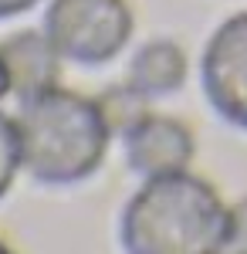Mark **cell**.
Here are the masks:
<instances>
[{
    "mask_svg": "<svg viewBox=\"0 0 247 254\" xmlns=\"http://www.w3.org/2000/svg\"><path fill=\"white\" fill-rule=\"evenodd\" d=\"M0 58L10 78V95L34 98L58 85V48L44 31H17L0 44Z\"/></svg>",
    "mask_w": 247,
    "mask_h": 254,
    "instance_id": "8992f818",
    "label": "cell"
},
{
    "mask_svg": "<svg viewBox=\"0 0 247 254\" xmlns=\"http://www.w3.org/2000/svg\"><path fill=\"white\" fill-rule=\"evenodd\" d=\"M38 0H0V20L3 17H17L24 10H31Z\"/></svg>",
    "mask_w": 247,
    "mask_h": 254,
    "instance_id": "9c48e42d",
    "label": "cell"
},
{
    "mask_svg": "<svg viewBox=\"0 0 247 254\" xmlns=\"http://www.w3.org/2000/svg\"><path fill=\"white\" fill-rule=\"evenodd\" d=\"M200 75L217 116L247 129V10L217 27L203 51Z\"/></svg>",
    "mask_w": 247,
    "mask_h": 254,
    "instance_id": "277c9868",
    "label": "cell"
},
{
    "mask_svg": "<svg viewBox=\"0 0 247 254\" xmlns=\"http://www.w3.org/2000/svg\"><path fill=\"white\" fill-rule=\"evenodd\" d=\"M125 159L142 176L180 173L193 159V136L180 119L146 112L125 129Z\"/></svg>",
    "mask_w": 247,
    "mask_h": 254,
    "instance_id": "5b68a950",
    "label": "cell"
},
{
    "mask_svg": "<svg viewBox=\"0 0 247 254\" xmlns=\"http://www.w3.org/2000/svg\"><path fill=\"white\" fill-rule=\"evenodd\" d=\"M234 210L207 180L190 173L149 176L122 210L125 254H220L230 248Z\"/></svg>",
    "mask_w": 247,
    "mask_h": 254,
    "instance_id": "6da1fadb",
    "label": "cell"
},
{
    "mask_svg": "<svg viewBox=\"0 0 247 254\" xmlns=\"http://www.w3.org/2000/svg\"><path fill=\"white\" fill-rule=\"evenodd\" d=\"M234 254H247V251H234Z\"/></svg>",
    "mask_w": 247,
    "mask_h": 254,
    "instance_id": "7c38bea8",
    "label": "cell"
},
{
    "mask_svg": "<svg viewBox=\"0 0 247 254\" xmlns=\"http://www.w3.org/2000/svg\"><path fill=\"white\" fill-rule=\"evenodd\" d=\"M20 166V146H17V126L7 112H0V196L14 183V173Z\"/></svg>",
    "mask_w": 247,
    "mask_h": 254,
    "instance_id": "ba28073f",
    "label": "cell"
},
{
    "mask_svg": "<svg viewBox=\"0 0 247 254\" xmlns=\"http://www.w3.org/2000/svg\"><path fill=\"white\" fill-rule=\"evenodd\" d=\"M186 81V55L173 41H149L135 51L125 85L135 88L139 95H170Z\"/></svg>",
    "mask_w": 247,
    "mask_h": 254,
    "instance_id": "52a82bcc",
    "label": "cell"
},
{
    "mask_svg": "<svg viewBox=\"0 0 247 254\" xmlns=\"http://www.w3.org/2000/svg\"><path fill=\"white\" fill-rule=\"evenodd\" d=\"M14 126L20 166L48 187H68L92 176L102 166L112 136L102 102L58 85L24 98Z\"/></svg>",
    "mask_w": 247,
    "mask_h": 254,
    "instance_id": "7a4b0ae2",
    "label": "cell"
},
{
    "mask_svg": "<svg viewBox=\"0 0 247 254\" xmlns=\"http://www.w3.org/2000/svg\"><path fill=\"white\" fill-rule=\"evenodd\" d=\"M0 254H14V251H10V248H7V244H3V241H0Z\"/></svg>",
    "mask_w": 247,
    "mask_h": 254,
    "instance_id": "8fae6325",
    "label": "cell"
},
{
    "mask_svg": "<svg viewBox=\"0 0 247 254\" xmlns=\"http://www.w3.org/2000/svg\"><path fill=\"white\" fill-rule=\"evenodd\" d=\"M44 34L61 58L105 64L132 38V10L125 0H51Z\"/></svg>",
    "mask_w": 247,
    "mask_h": 254,
    "instance_id": "3957f363",
    "label": "cell"
},
{
    "mask_svg": "<svg viewBox=\"0 0 247 254\" xmlns=\"http://www.w3.org/2000/svg\"><path fill=\"white\" fill-rule=\"evenodd\" d=\"M10 92V78H7V68H3V58H0V98Z\"/></svg>",
    "mask_w": 247,
    "mask_h": 254,
    "instance_id": "30bf717a",
    "label": "cell"
}]
</instances>
